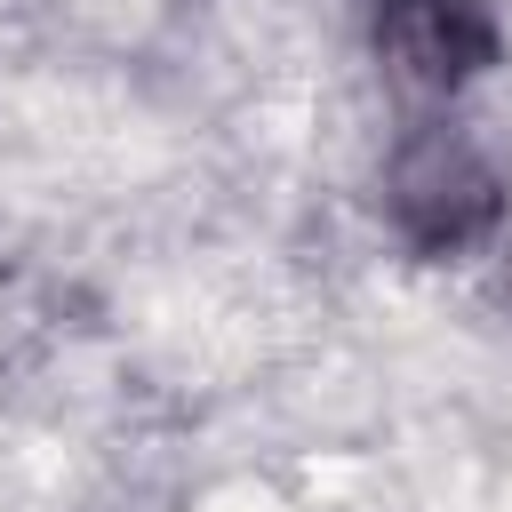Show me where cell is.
Returning <instances> with one entry per match:
<instances>
[{
    "mask_svg": "<svg viewBox=\"0 0 512 512\" xmlns=\"http://www.w3.org/2000/svg\"><path fill=\"white\" fill-rule=\"evenodd\" d=\"M384 40L408 72L424 80H464L488 64L496 32L480 16V0H384Z\"/></svg>",
    "mask_w": 512,
    "mask_h": 512,
    "instance_id": "1",
    "label": "cell"
}]
</instances>
